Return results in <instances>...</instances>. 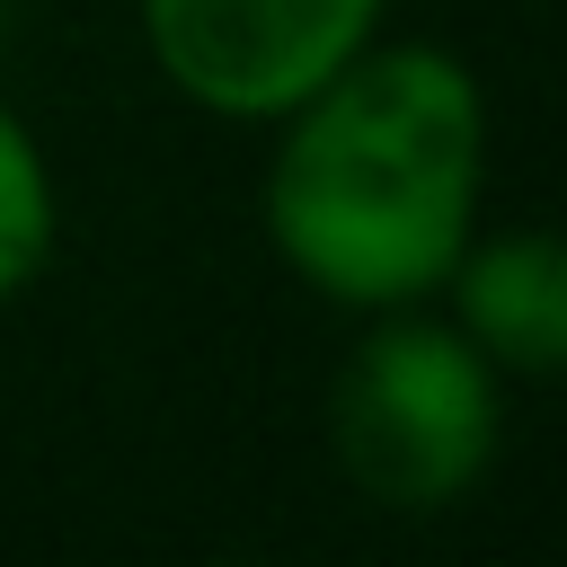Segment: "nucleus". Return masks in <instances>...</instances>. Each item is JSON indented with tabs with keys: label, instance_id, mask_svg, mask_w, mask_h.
<instances>
[{
	"label": "nucleus",
	"instance_id": "nucleus-1",
	"mask_svg": "<svg viewBox=\"0 0 567 567\" xmlns=\"http://www.w3.org/2000/svg\"><path fill=\"white\" fill-rule=\"evenodd\" d=\"M257 221L284 275L346 310L434 301L487 221V89L452 44L372 35L266 124Z\"/></svg>",
	"mask_w": 567,
	"mask_h": 567
},
{
	"label": "nucleus",
	"instance_id": "nucleus-2",
	"mask_svg": "<svg viewBox=\"0 0 567 567\" xmlns=\"http://www.w3.org/2000/svg\"><path fill=\"white\" fill-rule=\"evenodd\" d=\"M505 452V372L434 310H372L328 381V461L381 514H452Z\"/></svg>",
	"mask_w": 567,
	"mask_h": 567
},
{
	"label": "nucleus",
	"instance_id": "nucleus-3",
	"mask_svg": "<svg viewBox=\"0 0 567 567\" xmlns=\"http://www.w3.org/2000/svg\"><path fill=\"white\" fill-rule=\"evenodd\" d=\"M133 27L177 106L266 133L390 27V0H133Z\"/></svg>",
	"mask_w": 567,
	"mask_h": 567
},
{
	"label": "nucleus",
	"instance_id": "nucleus-4",
	"mask_svg": "<svg viewBox=\"0 0 567 567\" xmlns=\"http://www.w3.org/2000/svg\"><path fill=\"white\" fill-rule=\"evenodd\" d=\"M434 310L505 372V390L567 372V248L549 230H487L478 221L470 248L452 257Z\"/></svg>",
	"mask_w": 567,
	"mask_h": 567
},
{
	"label": "nucleus",
	"instance_id": "nucleus-5",
	"mask_svg": "<svg viewBox=\"0 0 567 567\" xmlns=\"http://www.w3.org/2000/svg\"><path fill=\"white\" fill-rule=\"evenodd\" d=\"M53 248H62V177L35 142V124L0 97V310L44 284Z\"/></svg>",
	"mask_w": 567,
	"mask_h": 567
},
{
	"label": "nucleus",
	"instance_id": "nucleus-6",
	"mask_svg": "<svg viewBox=\"0 0 567 567\" xmlns=\"http://www.w3.org/2000/svg\"><path fill=\"white\" fill-rule=\"evenodd\" d=\"M0 35H9V0H0Z\"/></svg>",
	"mask_w": 567,
	"mask_h": 567
}]
</instances>
